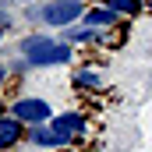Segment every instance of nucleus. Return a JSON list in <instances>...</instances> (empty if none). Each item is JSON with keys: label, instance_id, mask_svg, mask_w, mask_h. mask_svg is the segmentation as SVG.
Instances as JSON below:
<instances>
[{"label": "nucleus", "instance_id": "obj_4", "mask_svg": "<svg viewBox=\"0 0 152 152\" xmlns=\"http://www.w3.org/2000/svg\"><path fill=\"white\" fill-rule=\"evenodd\" d=\"M50 127L53 131H64L67 138H81L85 131H88V120H85V113H57L53 120H50Z\"/></svg>", "mask_w": 152, "mask_h": 152}, {"label": "nucleus", "instance_id": "obj_2", "mask_svg": "<svg viewBox=\"0 0 152 152\" xmlns=\"http://www.w3.org/2000/svg\"><path fill=\"white\" fill-rule=\"evenodd\" d=\"M81 14H85V4H81V0H50V4L42 7V18H39V21H46V25H53V28H71Z\"/></svg>", "mask_w": 152, "mask_h": 152}, {"label": "nucleus", "instance_id": "obj_3", "mask_svg": "<svg viewBox=\"0 0 152 152\" xmlns=\"http://www.w3.org/2000/svg\"><path fill=\"white\" fill-rule=\"evenodd\" d=\"M11 113L18 117L21 124H50V120H53L50 103H46V99H36V96H28V99H18Z\"/></svg>", "mask_w": 152, "mask_h": 152}, {"label": "nucleus", "instance_id": "obj_6", "mask_svg": "<svg viewBox=\"0 0 152 152\" xmlns=\"http://www.w3.org/2000/svg\"><path fill=\"white\" fill-rule=\"evenodd\" d=\"M81 18H85V25L103 28V25H113V21H117V11H110V7H103V11H85Z\"/></svg>", "mask_w": 152, "mask_h": 152}, {"label": "nucleus", "instance_id": "obj_11", "mask_svg": "<svg viewBox=\"0 0 152 152\" xmlns=\"http://www.w3.org/2000/svg\"><path fill=\"white\" fill-rule=\"evenodd\" d=\"M4 75H7V67H4V64H0V81H4Z\"/></svg>", "mask_w": 152, "mask_h": 152}, {"label": "nucleus", "instance_id": "obj_10", "mask_svg": "<svg viewBox=\"0 0 152 152\" xmlns=\"http://www.w3.org/2000/svg\"><path fill=\"white\" fill-rule=\"evenodd\" d=\"M7 25H11V14H7V11H4V7H0V32H4V28H7Z\"/></svg>", "mask_w": 152, "mask_h": 152}, {"label": "nucleus", "instance_id": "obj_5", "mask_svg": "<svg viewBox=\"0 0 152 152\" xmlns=\"http://www.w3.org/2000/svg\"><path fill=\"white\" fill-rule=\"evenodd\" d=\"M21 138H25V124H21L18 117H0V152L14 149Z\"/></svg>", "mask_w": 152, "mask_h": 152}, {"label": "nucleus", "instance_id": "obj_7", "mask_svg": "<svg viewBox=\"0 0 152 152\" xmlns=\"http://www.w3.org/2000/svg\"><path fill=\"white\" fill-rule=\"evenodd\" d=\"M92 39H99V28H92V25H85V28H67V32H64V42H92Z\"/></svg>", "mask_w": 152, "mask_h": 152}, {"label": "nucleus", "instance_id": "obj_9", "mask_svg": "<svg viewBox=\"0 0 152 152\" xmlns=\"http://www.w3.org/2000/svg\"><path fill=\"white\" fill-rule=\"evenodd\" d=\"M75 85H78V88H99L103 78L96 75V71H75Z\"/></svg>", "mask_w": 152, "mask_h": 152}, {"label": "nucleus", "instance_id": "obj_8", "mask_svg": "<svg viewBox=\"0 0 152 152\" xmlns=\"http://www.w3.org/2000/svg\"><path fill=\"white\" fill-rule=\"evenodd\" d=\"M106 7L117 14H138L142 11V0H106Z\"/></svg>", "mask_w": 152, "mask_h": 152}, {"label": "nucleus", "instance_id": "obj_1", "mask_svg": "<svg viewBox=\"0 0 152 152\" xmlns=\"http://www.w3.org/2000/svg\"><path fill=\"white\" fill-rule=\"evenodd\" d=\"M21 64L18 67H57L71 60V42L64 39H46V36H28L21 39Z\"/></svg>", "mask_w": 152, "mask_h": 152}, {"label": "nucleus", "instance_id": "obj_12", "mask_svg": "<svg viewBox=\"0 0 152 152\" xmlns=\"http://www.w3.org/2000/svg\"><path fill=\"white\" fill-rule=\"evenodd\" d=\"M0 117H4V103H0Z\"/></svg>", "mask_w": 152, "mask_h": 152}]
</instances>
